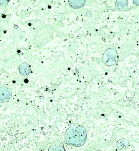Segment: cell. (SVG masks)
<instances>
[{
	"instance_id": "obj_5",
	"label": "cell",
	"mask_w": 139,
	"mask_h": 151,
	"mask_svg": "<svg viewBox=\"0 0 139 151\" xmlns=\"http://www.w3.org/2000/svg\"><path fill=\"white\" fill-rule=\"evenodd\" d=\"M68 4L72 8L78 9L84 7L86 0H68Z\"/></svg>"
},
{
	"instance_id": "obj_1",
	"label": "cell",
	"mask_w": 139,
	"mask_h": 151,
	"mask_svg": "<svg viewBox=\"0 0 139 151\" xmlns=\"http://www.w3.org/2000/svg\"><path fill=\"white\" fill-rule=\"evenodd\" d=\"M86 129L83 126L75 125L69 127L65 134L66 143L69 145L77 147L82 146L86 142Z\"/></svg>"
},
{
	"instance_id": "obj_6",
	"label": "cell",
	"mask_w": 139,
	"mask_h": 151,
	"mask_svg": "<svg viewBox=\"0 0 139 151\" xmlns=\"http://www.w3.org/2000/svg\"><path fill=\"white\" fill-rule=\"evenodd\" d=\"M129 142L125 139H121L117 143V146L120 150H122L124 146L126 147V149L129 145Z\"/></svg>"
},
{
	"instance_id": "obj_3",
	"label": "cell",
	"mask_w": 139,
	"mask_h": 151,
	"mask_svg": "<svg viewBox=\"0 0 139 151\" xmlns=\"http://www.w3.org/2000/svg\"><path fill=\"white\" fill-rule=\"evenodd\" d=\"M12 97V91L11 88L6 87H0V101L2 102L8 101Z\"/></svg>"
},
{
	"instance_id": "obj_2",
	"label": "cell",
	"mask_w": 139,
	"mask_h": 151,
	"mask_svg": "<svg viewBox=\"0 0 139 151\" xmlns=\"http://www.w3.org/2000/svg\"><path fill=\"white\" fill-rule=\"evenodd\" d=\"M118 55L115 49L109 48L103 54L102 61L107 66H114L117 63Z\"/></svg>"
},
{
	"instance_id": "obj_8",
	"label": "cell",
	"mask_w": 139,
	"mask_h": 151,
	"mask_svg": "<svg viewBox=\"0 0 139 151\" xmlns=\"http://www.w3.org/2000/svg\"><path fill=\"white\" fill-rule=\"evenodd\" d=\"M8 0H0V7H5L8 4Z\"/></svg>"
},
{
	"instance_id": "obj_4",
	"label": "cell",
	"mask_w": 139,
	"mask_h": 151,
	"mask_svg": "<svg viewBox=\"0 0 139 151\" xmlns=\"http://www.w3.org/2000/svg\"><path fill=\"white\" fill-rule=\"evenodd\" d=\"M19 70L20 75L23 77L27 76L31 73L30 67L27 63L21 64L19 67Z\"/></svg>"
},
{
	"instance_id": "obj_7",
	"label": "cell",
	"mask_w": 139,
	"mask_h": 151,
	"mask_svg": "<svg viewBox=\"0 0 139 151\" xmlns=\"http://www.w3.org/2000/svg\"><path fill=\"white\" fill-rule=\"evenodd\" d=\"M50 151H63L64 150V147L61 145H54L49 149Z\"/></svg>"
}]
</instances>
